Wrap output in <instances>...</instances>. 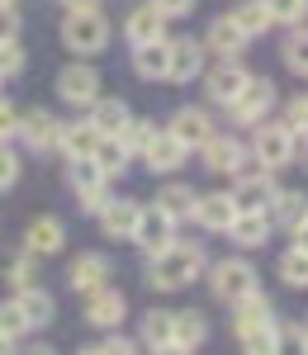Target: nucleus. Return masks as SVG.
Instances as JSON below:
<instances>
[{"mask_svg": "<svg viewBox=\"0 0 308 355\" xmlns=\"http://www.w3.org/2000/svg\"><path fill=\"white\" fill-rule=\"evenodd\" d=\"M280 128H284L289 137H299V142H304V133H308V95H294V100L284 105Z\"/></svg>", "mask_w": 308, "mask_h": 355, "instance_id": "obj_44", "label": "nucleus"}, {"mask_svg": "<svg viewBox=\"0 0 308 355\" xmlns=\"http://www.w3.org/2000/svg\"><path fill=\"white\" fill-rule=\"evenodd\" d=\"M266 218H271V227H275V232L304 237V232H308V199H304V190H280L275 199H271Z\"/></svg>", "mask_w": 308, "mask_h": 355, "instance_id": "obj_15", "label": "nucleus"}, {"mask_svg": "<svg viewBox=\"0 0 308 355\" xmlns=\"http://www.w3.org/2000/svg\"><path fill=\"white\" fill-rule=\"evenodd\" d=\"M152 355H195V351H180V346H162V351H152Z\"/></svg>", "mask_w": 308, "mask_h": 355, "instance_id": "obj_53", "label": "nucleus"}, {"mask_svg": "<svg viewBox=\"0 0 308 355\" xmlns=\"http://www.w3.org/2000/svg\"><path fill=\"white\" fill-rule=\"evenodd\" d=\"M5 284H10V294H19V289H28V284H38V256L19 251V256L5 266Z\"/></svg>", "mask_w": 308, "mask_h": 355, "instance_id": "obj_37", "label": "nucleus"}, {"mask_svg": "<svg viewBox=\"0 0 308 355\" xmlns=\"http://www.w3.org/2000/svg\"><path fill=\"white\" fill-rule=\"evenodd\" d=\"M81 355H95V346H90V351H81Z\"/></svg>", "mask_w": 308, "mask_h": 355, "instance_id": "obj_54", "label": "nucleus"}, {"mask_svg": "<svg viewBox=\"0 0 308 355\" xmlns=\"http://www.w3.org/2000/svg\"><path fill=\"white\" fill-rule=\"evenodd\" d=\"M128 242H138L142 256H157L162 246L176 242V223H171L166 214H157L152 204H142V209H138V223H133V237H128Z\"/></svg>", "mask_w": 308, "mask_h": 355, "instance_id": "obj_14", "label": "nucleus"}, {"mask_svg": "<svg viewBox=\"0 0 308 355\" xmlns=\"http://www.w3.org/2000/svg\"><path fill=\"white\" fill-rule=\"evenodd\" d=\"M204 279H209V289H214L219 303H237V299H247V294L261 289V270L247 256H223V261L204 266Z\"/></svg>", "mask_w": 308, "mask_h": 355, "instance_id": "obj_3", "label": "nucleus"}, {"mask_svg": "<svg viewBox=\"0 0 308 355\" xmlns=\"http://www.w3.org/2000/svg\"><path fill=\"white\" fill-rule=\"evenodd\" d=\"M195 199H199L195 185H185V180H166V185L157 190V199H152V209L166 214V218L180 227V223H190V214H195Z\"/></svg>", "mask_w": 308, "mask_h": 355, "instance_id": "obj_23", "label": "nucleus"}, {"mask_svg": "<svg viewBox=\"0 0 308 355\" xmlns=\"http://www.w3.org/2000/svg\"><path fill=\"white\" fill-rule=\"evenodd\" d=\"M199 162H204L209 175H232L237 166L247 162V142L232 137V133H214L204 147H199Z\"/></svg>", "mask_w": 308, "mask_h": 355, "instance_id": "obj_13", "label": "nucleus"}, {"mask_svg": "<svg viewBox=\"0 0 308 355\" xmlns=\"http://www.w3.org/2000/svg\"><path fill=\"white\" fill-rule=\"evenodd\" d=\"M138 346H147V351H162V346H171V308H152V313H142V322H138Z\"/></svg>", "mask_w": 308, "mask_h": 355, "instance_id": "obj_32", "label": "nucleus"}, {"mask_svg": "<svg viewBox=\"0 0 308 355\" xmlns=\"http://www.w3.org/2000/svg\"><path fill=\"white\" fill-rule=\"evenodd\" d=\"M114 275V261L110 256H100V251H81L76 261H71V270H67V284L76 289V294H95V289H105Z\"/></svg>", "mask_w": 308, "mask_h": 355, "instance_id": "obj_19", "label": "nucleus"}, {"mask_svg": "<svg viewBox=\"0 0 308 355\" xmlns=\"http://www.w3.org/2000/svg\"><path fill=\"white\" fill-rule=\"evenodd\" d=\"M15 299H19V308H24V318H28V327H33V331L53 327V318H57V299L48 294V289H43V284H28V289H19Z\"/></svg>", "mask_w": 308, "mask_h": 355, "instance_id": "obj_30", "label": "nucleus"}, {"mask_svg": "<svg viewBox=\"0 0 308 355\" xmlns=\"http://www.w3.org/2000/svg\"><path fill=\"white\" fill-rule=\"evenodd\" d=\"M204 266H209V251L195 237H176L157 256H147V289H157V294L190 289L195 279H204Z\"/></svg>", "mask_w": 308, "mask_h": 355, "instance_id": "obj_1", "label": "nucleus"}, {"mask_svg": "<svg viewBox=\"0 0 308 355\" xmlns=\"http://www.w3.org/2000/svg\"><path fill=\"white\" fill-rule=\"evenodd\" d=\"M247 152H252L266 171H280V166H289V162H299V157H304V142H299V137H289L280 123H271V119H266V123H256V128H252V147H247Z\"/></svg>", "mask_w": 308, "mask_h": 355, "instance_id": "obj_6", "label": "nucleus"}, {"mask_svg": "<svg viewBox=\"0 0 308 355\" xmlns=\"http://www.w3.org/2000/svg\"><path fill=\"white\" fill-rule=\"evenodd\" d=\"M24 67H28V53H24V43H19V38H15V43H0V81L24 76Z\"/></svg>", "mask_w": 308, "mask_h": 355, "instance_id": "obj_43", "label": "nucleus"}, {"mask_svg": "<svg viewBox=\"0 0 308 355\" xmlns=\"http://www.w3.org/2000/svg\"><path fill=\"white\" fill-rule=\"evenodd\" d=\"M228 194H232L237 209H256V214H266L271 199L280 194V180H275V171H266V166L247 152V162L232 171V190H228Z\"/></svg>", "mask_w": 308, "mask_h": 355, "instance_id": "obj_4", "label": "nucleus"}, {"mask_svg": "<svg viewBox=\"0 0 308 355\" xmlns=\"http://www.w3.org/2000/svg\"><path fill=\"white\" fill-rule=\"evenodd\" d=\"M15 133H19V110L0 95V142H15Z\"/></svg>", "mask_w": 308, "mask_h": 355, "instance_id": "obj_49", "label": "nucleus"}, {"mask_svg": "<svg viewBox=\"0 0 308 355\" xmlns=\"http://www.w3.org/2000/svg\"><path fill=\"white\" fill-rule=\"evenodd\" d=\"M19 185V152L15 142H0V194H10Z\"/></svg>", "mask_w": 308, "mask_h": 355, "instance_id": "obj_45", "label": "nucleus"}, {"mask_svg": "<svg viewBox=\"0 0 308 355\" xmlns=\"http://www.w3.org/2000/svg\"><path fill=\"white\" fill-rule=\"evenodd\" d=\"M275 355H308V327L304 322H280V331H275Z\"/></svg>", "mask_w": 308, "mask_h": 355, "instance_id": "obj_42", "label": "nucleus"}, {"mask_svg": "<svg viewBox=\"0 0 308 355\" xmlns=\"http://www.w3.org/2000/svg\"><path fill=\"white\" fill-rule=\"evenodd\" d=\"M204 341H209V318H204L199 308H176V313H171V346L199 351Z\"/></svg>", "mask_w": 308, "mask_h": 355, "instance_id": "obj_27", "label": "nucleus"}, {"mask_svg": "<svg viewBox=\"0 0 308 355\" xmlns=\"http://www.w3.org/2000/svg\"><path fill=\"white\" fill-rule=\"evenodd\" d=\"M138 199H123V194H110V204L95 214L100 218V232L105 237H114V242H128L133 237V223H138Z\"/></svg>", "mask_w": 308, "mask_h": 355, "instance_id": "obj_22", "label": "nucleus"}, {"mask_svg": "<svg viewBox=\"0 0 308 355\" xmlns=\"http://www.w3.org/2000/svg\"><path fill=\"white\" fill-rule=\"evenodd\" d=\"M199 43H204V53H214L219 62H228V57H242V53H247V43H252V38L232 24L228 15H214V19L204 24V38H199Z\"/></svg>", "mask_w": 308, "mask_h": 355, "instance_id": "obj_18", "label": "nucleus"}, {"mask_svg": "<svg viewBox=\"0 0 308 355\" xmlns=\"http://www.w3.org/2000/svg\"><path fill=\"white\" fill-rule=\"evenodd\" d=\"M19 28H24L19 10H15V5H0V43H15V38H19Z\"/></svg>", "mask_w": 308, "mask_h": 355, "instance_id": "obj_48", "label": "nucleus"}, {"mask_svg": "<svg viewBox=\"0 0 308 355\" xmlns=\"http://www.w3.org/2000/svg\"><path fill=\"white\" fill-rule=\"evenodd\" d=\"M85 119L95 123V133H100V137H119V133H123V123L133 119V110H128V100H119V95H100V100L85 110Z\"/></svg>", "mask_w": 308, "mask_h": 355, "instance_id": "obj_29", "label": "nucleus"}, {"mask_svg": "<svg viewBox=\"0 0 308 355\" xmlns=\"http://www.w3.org/2000/svg\"><path fill=\"white\" fill-rule=\"evenodd\" d=\"M271 24H284V28H299L308 19V0H261Z\"/></svg>", "mask_w": 308, "mask_h": 355, "instance_id": "obj_38", "label": "nucleus"}, {"mask_svg": "<svg viewBox=\"0 0 308 355\" xmlns=\"http://www.w3.org/2000/svg\"><path fill=\"white\" fill-rule=\"evenodd\" d=\"M280 279L289 284V289H304L308 284V246H304V237H289V246L280 251Z\"/></svg>", "mask_w": 308, "mask_h": 355, "instance_id": "obj_31", "label": "nucleus"}, {"mask_svg": "<svg viewBox=\"0 0 308 355\" xmlns=\"http://www.w3.org/2000/svg\"><path fill=\"white\" fill-rule=\"evenodd\" d=\"M147 5H152V10H157V15H162V19H185V15H195V0H147Z\"/></svg>", "mask_w": 308, "mask_h": 355, "instance_id": "obj_47", "label": "nucleus"}, {"mask_svg": "<svg viewBox=\"0 0 308 355\" xmlns=\"http://www.w3.org/2000/svg\"><path fill=\"white\" fill-rule=\"evenodd\" d=\"M228 308H232V336H247V331L275 322V303L266 299L261 289H256V294H247V299H237V303H228Z\"/></svg>", "mask_w": 308, "mask_h": 355, "instance_id": "obj_25", "label": "nucleus"}, {"mask_svg": "<svg viewBox=\"0 0 308 355\" xmlns=\"http://www.w3.org/2000/svg\"><path fill=\"white\" fill-rule=\"evenodd\" d=\"M271 232H275V227H271L266 214H256V209H237L223 237H232V246H242V251H261V246L271 242Z\"/></svg>", "mask_w": 308, "mask_h": 355, "instance_id": "obj_20", "label": "nucleus"}, {"mask_svg": "<svg viewBox=\"0 0 308 355\" xmlns=\"http://www.w3.org/2000/svg\"><path fill=\"white\" fill-rule=\"evenodd\" d=\"M0 5H15V0H0Z\"/></svg>", "mask_w": 308, "mask_h": 355, "instance_id": "obj_55", "label": "nucleus"}, {"mask_svg": "<svg viewBox=\"0 0 308 355\" xmlns=\"http://www.w3.org/2000/svg\"><path fill=\"white\" fill-rule=\"evenodd\" d=\"M133 71H138V81H166V38L133 48Z\"/></svg>", "mask_w": 308, "mask_h": 355, "instance_id": "obj_33", "label": "nucleus"}, {"mask_svg": "<svg viewBox=\"0 0 308 355\" xmlns=\"http://www.w3.org/2000/svg\"><path fill=\"white\" fill-rule=\"evenodd\" d=\"M105 137L95 133V123L90 119H71V123H62L57 128V152L71 162V157H95V147H100Z\"/></svg>", "mask_w": 308, "mask_h": 355, "instance_id": "obj_26", "label": "nucleus"}, {"mask_svg": "<svg viewBox=\"0 0 308 355\" xmlns=\"http://www.w3.org/2000/svg\"><path fill=\"white\" fill-rule=\"evenodd\" d=\"M95 355H142L138 336H123V331H110L100 346H95Z\"/></svg>", "mask_w": 308, "mask_h": 355, "instance_id": "obj_46", "label": "nucleus"}, {"mask_svg": "<svg viewBox=\"0 0 308 355\" xmlns=\"http://www.w3.org/2000/svg\"><path fill=\"white\" fill-rule=\"evenodd\" d=\"M57 33H62V48L71 57H81V62H90V57H100L105 48H110V15H105V5L100 10H67L62 15V24H57Z\"/></svg>", "mask_w": 308, "mask_h": 355, "instance_id": "obj_2", "label": "nucleus"}, {"mask_svg": "<svg viewBox=\"0 0 308 355\" xmlns=\"http://www.w3.org/2000/svg\"><path fill=\"white\" fill-rule=\"evenodd\" d=\"M209 67V53H204V43L190 38V33H180V38H166V81L176 85H190L199 81V71Z\"/></svg>", "mask_w": 308, "mask_h": 355, "instance_id": "obj_9", "label": "nucleus"}, {"mask_svg": "<svg viewBox=\"0 0 308 355\" xmlns=\"http://www.w3.org/2000/svg\"><path fill=\"white\" fill-rule=\"evenodd\" d=\"M166 133L176 137V142H180L185 152H199V147H204L209 137L219 133V128H214V114L204 110V105H180V110L171 114Z\"/></svg>", "mask_w": 308, "mask_h": 355, "instance_id": "obj_12", "label": "nucleus"}, {"mask_svg": "<svg viewBox=\"0 0 308 355\" xmlns=\"http://www.w3.org/2000/svg\"><path fill=\"white\" fill-rule=\"evenodd\" d=\"M57 95H62V105H71V110H90L100 95H105V81H100V67H90V62H67L62 71H57Z\"/></svg>", "mask_w": 308, "mask_h": 355, "instance_id": "obj_7", "label": "nucleus"}, {"mask_svg": "<svg viewBox=\"0 0 308 355\" xmlns=\"http://www.w3.org/2000/svg\"><path fill=\"white\" fill-rule=\"evenodd\" d=\"M67 185L76 194L81 214H90V218L110 204V175L95 166V157H71V162H67Z\"/></svg>", "mask_w": 308, "mask_h": 355, "instance_id": "obj_5", "label": "nucleus"}, {"mask_svg": "<svg viewBox=\"0 0 308 355\" xmlns=\"http://www.w3.org/2000/svg\"><path fill=\"white\" fill-rule=\"evenodd\" d=\"M67 237H71V232H67V223H62V218L38 214V218L24 227V251H28V256H38V261H43V256H62Z\"/></svg>", "mask_w": 308, "mask_h": 355, "instance_id": "obj_16", "label": "nucleus"}, {"mask_svg": "<svg viewBox=\"0 0 308 355\" xmlns=\"http://www.w3.org/2000/svg\"><path fill=\"white\" fill-rule=\"evenodd\" d=\"M280 57H284V67H289L294 76H308V33H304V24L284 33V48H280Z\"/></svg>", "mask_w": 308, "mask_h": 355, "instance_id": "obj_36", "label": "nucleus"}, {"mask_svg": "<svg viewBox=\"0 0 308 355\" xmlns=\"http://www.w3.org/2000/svg\"><path fill=\"white\" fill-rule=\"evenodd\" d=\"M123 318H128V299L119 294V289H95V294H85V322L100 331H119L123 327Z\"/></svg>", "mask_w": 308, "mask_h": 355, "instance_id": "obj_17", "label": "nucleus"}, {"mask_svg": "<svg viewBox=\"0 0 308 355\" xmlns=\"http://www.w3.org/2000/svg\"><path fill=\"white\" fill-rule=\"evenodd\" d=\"M232 214H237L232 194H228V190H214V194H199V199H195V214H190V223H199L204 232H228Z\"/></svg>", "mask_w": 308, "mask_h": 355, "instance_id": "obj_24", "label": "nucleus"}, {"mask_svg": "<svg viewBox=\"0 0 308 355\" xmlns=\"http://www.w3.org/2000/svg\"><path fill=\"white\" fill-rule=\"evenodd\" d=\"M0 331H5V336H10V341H24L28 331V318H24V308H19V299H15V294H10V299L0 303Z\"/></svg>", "mask_w": 308, "mask_h": 355, "instance_id": "obj_40", "label": "nucleus"}, {"mask_svg": "<svg viewBox=\"0 0 308 355\" xmlns=\"http://www.w3.org/2000/svg\"><path fill=\"white\" fill-rule=\"evenodd\" d=\"M57 5H67V10H100L105 0H57Z\"/></svg>", "mask_w": 308, "mask_h": 355, "instance_id": "obj_50", "label": "nucleus"}, {"mask_svg": "<svg viewBox=\"0 0 308 355\" xmlns=\"http://www.w3.org/2000/svg\"><path fill=\"white\" fill-rule=\"evenodd\" d=\"M275 100H280V90H275L271 76H247L242 95L228 105V114H232V123H237V128H256V123H266V119H271Z\"/></svg>", "mask_w": 308, "mask_h": 355, "instance_id": "obj_8", "label": "nucleus"}, {"mask_svg": "<svg viewBox=\"0 0 308 355\" xmlns=\"http://www.w3.org/2000/svg\"><path fill=\"white\" fill-rule=\"evenodd\" d=\"M123 38H128V48L162 43V38H166V19H162L152 5H133V10H128V19H123Z\"/></svg>", "mask_w": 308, "mask_h": 355, "instance_id": "obj_28", "label": "nucleus"}, {"mask_svg": "<svg viewBox=\"0 0 308 355\" xmlns=\"http://www.w3.org/2000/svg\"><path fill=\"white\" fill-rule=\"evenodd\" d=\"M57 128H62V119H53V110H43V105H33V110H19L15 142H24V152H33V157H48V152H57Z\"/></svg>", "mask_w": 308, "mask_h": 355, "instance_id": "obj_10", "label": "nucleus"}, {"mask_svg": "<svg viewBox=\"0 0 308 355\" xmlns=\"http://www.w3.org/2000/svg\"><path fill=\"white\" fill-rule=\"evenodd\" d=\"M228 19L242 28L247 38H261V33L271 28V15H266V5H261V0H237V5L228 10Z\"/></svg>", "mask_w": 308, "mask_h": 355, "instance_id": "obj_34", "label": "nucleus"}, {"mask_svg": "<svg viewBox=\"0 0 308 355\" xmlns=\"http://www.w3.org/2000/svg\"><path fill=\"white\" fill-rule=\"evenodd\" d=\"M15 351H19V341H10V336L0 331V355H15Z\"/></svg>", "mask_w": 308, "mask_h": 355, "instance_id": "obj_52", "label": "nucleus"}, {"mask_svg": "<svg viewBox=\"0 0 308 355\" xmlns=\"http://www.w3.org/2000/svg\"><path fill=\"white\" fill-rule=\"evenodd\" d=\"M152 137H157V123H152V119H128V123H123V133L114 137V142H119L128 157H142Z\"/></svg>", "mask_w": 308, "mask_h": 355, "instance_id": "obj_35", "label": "nucleus"}, {"mask_svg": "<svg viewBox=\"0 0 308 355\" xmlns=\"http://www.w3.org/2000/svg\"><path fill=\"white\" fill-rule=\"evenodd\" d=\"M275 331H280V318L247 331V336H237V346H242V355H275Z\"/></svg>", "mask_w": 308, "mask_h": 355, "instance_id": "obj_41", "label": "nucleus"}, {"mask_svg": "<svg viewBox=\"0 0 308 355\" xmlns=\"http://www.w3.org/2000/svg\"><path fill=\"white\" fill-rule=\"evenodd\" d=\"M185 162H190V152H185L166 128H157V137H152V142H147V152H142V166H147L152 175H176Z\"/></svg>", "mask_w": 308, "mask_h": 355, "instance_id": "obj_21", "label": "nucleus"}, {"mask_svg": "<svg viewBox=\"0 0 308 355\" xmlns=\"http://www.w3.org/2000/svg\"><path fill=\"white\" fill-rule=\"evenodd\" d=\"M95 166H100V171H105V175L114 180V175H123V171L133 166V157H128V152H123V147H119L114 137H105V142L95 147Z\"/></svg>", "mask_w": 308, "mask_h": 355, "instance_id": "obj_39", "label": "nucleus"}, {"mask_svg": "<svg viewBox=\"0 0 308 355\" xmlns=\"http://www.w3.org/2000/svg\"><path fill=\"white\" fill-rule=\"evenodd\" d=\"M247 67L237 62V57H228V62H214L209 71H199V81H204V95H209V105H219V110H228L237 95H242V85H247Z\"/></svg>", "mask_w": 308, "mask_h": 355, "instance_id": "obj_11", "label": "nucleus"}, {"mask_svg": "<svg viewBox=\"0 0 308 355\" xmlns=\"http://www.w3.org/2000/svg\"><path fill=\"white\" fill-rule=\"evenodd\" d=\"M15 355H57V351H53V346H19Z\"/></svg>", "mask_w": 308, "mask_h": 355, "instance_id": "obj_51", "label": "nucleus"}]
</instances>
